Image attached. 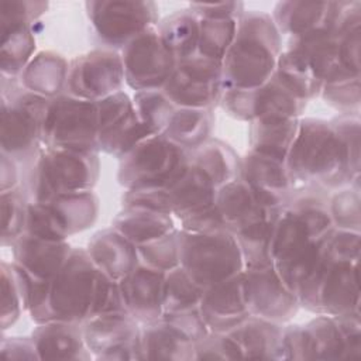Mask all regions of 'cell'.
Instances as JSON below:
<instances>
[{
	"label": "cell",
	"instance_id": "obj_3",
	"mask_svg": "<svg viewBox=\"0 0 361 361\" xmlns=\"http://www.w3.org/2000/svg\"><path fill=\"white\" fill-rule=\"evenodd\" d=\"M285 165L296 188L319 186L337 190L358 183L348 178L336 131L326 120L299 118Z\"/></svg>",
	"mask_w": 361,
	"mask_h": 361
},
{
	"label": "cell",
	"instance_id": "obj_6",
	"mask_svg": "<svg viewBox=\"0 0 361 361\" xmlns=\"http://www.w3.org/2000/svg\"><path fill=\"white\" fill-rule=\"evenodd\" d=\"M296 296L302 307L316 314L338 316L360 312L358 259L334 257L324 244L320 261Z\"/></svg>",
	"mask_w": 361,
	"mask_h": 361
},
{
	"label": "cell",
	"instance_id": "obj_18",
	"mask_svg": "<svg viewBox=\"0 0 361 361\" xmlns=\"http://www.w3.org/2000/svg\"><path fill=\"white\" fill-rule=\"evenodd\" d=\"M241 286L250 316L282 324L289 322L300 307L298 296L286 286L272 265L244 268Z\"/></svg>",
	"mask_w": 361,
	"mask_h": 361
},
{
	"label": "cell",
	"instance_id": "obj_23",
	"mask_svg": "<svg viewBox=\"0 0 361 361\" xmlns=\"http://www.w3.org/2000/svg\"><path fill=\"white\" fill-rule=\"evenodd\" d=\"M288 48L298 51L309 63L322 85L357 78L360 73L348 71L341 61L338 34L320 31L295 39H288Z\"/></svg>",
	"mask_w": 361,
	"mask_h": 361
},
{
	"label": "cell",
	"instance_id": "obj_7",
	"mask_svg": "<svg viewBox=\"0 0 361 361\" xmlns=\"http://www.w3.org/2000/svg\"><path fill=\"white\" fill-rule=\"evenodd\" d=\"M178 237L179 265L204 289L238 275L245 268L238 241L227 230H179Z\"/></svg>",
	"mask_w": 361,
	"mask_h": 361
},
{
	"label": "cell",
	"instance_id": "obj_30",
	"mask_svg": "<svg viewBox=\"0 0 361 361\" xmlns=\"http://www.w3.org/2000/svg\"><path fill=\"white\" fill-rule=\"evenodd\" d=\"M248 124L250 151L285 162L298 133L299 118L267 116Z\"/></svg>",
	"mask_w": 361,
	"mask_h": 361
},
{
	"label": "cell",
	"instance_id": "obj_36",
	"mask_svg": "<svg viewBox=\"0 0 361 361\" xmlns=\"http://www.w3.org/2000/svg\"><path fill=\"white\" fill-rule=\"evenodd\" d=\"M68 237L94 224L99 214V197L93 190L69 192L47 202Z\"/></svg>",
	"mask_w": 361,
	"mask_h": 361
},
{
	"label": "cell",
	"instance_id": "obj_38",
	"mask_svg": "<svg viewBox=\"0 0 361 361\" xmlns=\"http://www.w3.org/2000/svg\"><path fill=\"white\" fill-rule=\"evenodd\" d=\"M190 164L200 168L219 188L240 178L241 158L223 141L209 140L190 151Z\"/></svg>",
	"mask_w": 361,
	"mask_h": 361
},
{
	"label": "cell",
	"instance_id": "obj_50",
	"mask_svg": "<svg viewBox=\"0 0 361 361\" xmlns=\"http://www.w3.org/2000/svg\"><path fill=\"white\" fill-rule=\"evenodd\" d=\"M24 233L52 241H66L68 238L51 206L39 202H28Z\"/></svg>",
	"mask_w": 361,
	"mask_h": 361
},
{
	"label": "cell",
	"instance_id": "obj_48",
	"mask_svg": "<svg viewBox=\"0 0 361 361\" xmlns=\"http://www.w3.org/2000/svg\"><path fill=\"white\" fill-rule=\"evenodd\" d=\"M361 199L360 188L351 185L337 189L334 195L329 197V212L334 228L350 230L360 233L361 224Z\"/></svg>",
	"mask_w": 361,
	"mask_h": 361
},
{
	"label": "cell",
	"instance_id": "obj_28",
	"mask_svg": "<svg viewBox=\"0 0 361 361\" xmlns=\"http://www.w3.org/2000/svg\"><path fill=\"white\" fill-rule=\"evenodd\" d=\"M282 333L283 327L279 323L255 316H248L235 329L228 331L237 343L243 358L267 360L283 358Z\"/></svg>",
	"mask_w": 361,
	"mask_h": 361
},
{
	"label": "cell",
	"instance_id": "obj_57",
	"mask_svg": "<svg viewBox=\"0 0 361 361\" xmlns=\"http://www.w3.org/2000/svg\"><path fill=\"white\" fill-rule=\"evenodd\" d=\"M189 7L200 18H240L245 11L243 1L190 3Z\"/></svg>",
	"mask_w": 361,
	"mask_h": 361
},
{
	"label": "cell",
	"instance_id": "obj_12",
	"mask_svg": "<svg viewBox=\"0 0 361 361\" xmlns=\"http://www.w3.org/2000/svg\"><path fill=\"white\" fill-rule=\"evenodd\" d=\"M272 20L279 34L288 39L320 31H341L360 25V1H279L274 7Z\"/></svg>",
	"mask_w": 361,
	"mask_h": 361
},
{
	"label": "cell",
	"instance_id": "obj_44",
	"mask_svg": "<svg viewBox=\"0 0 361 361\" xmlns=\"http://www.w3.org/2000/svg\"><path fill=\"white\" fill-rule=\"evenodd\" d=\"M238 20L240 18H200L196 54L221 62L234 41Z\"/></svg>",
	"mask_w": 361,
	"mask_h": 361
},
{
	"label": "cell",
	"instance_id": "obj_11",
	"mask_svg": "<svg viewBox=\"0 0 361 361\" xmlns=\"http://www.w3.org/2000/svg\"><path fill=\"white\" fill-rule=\"evenodd\" d=\"M49 99L21 89L1 96V154L17 162L31 161L42 147V126Z\"/></svg>",
	"mask_w": 361,
	"mask_h": 361
},
{
	"label": "cell",
	"instance_id": "obj_35",
	"mask_svg": "<svg viewBox=\"0 0 361 361\" xmlns=\"http://www.w3.org/2000/svg\"><path fill=\"white\" fill-rule=\"evenodd\" d=\"M200 17L190 8H182L158 21L159 37L172 56L179 62L197 52Z\"/></svg>",
	"mask_w": 361,
	"mask_h": 361
},
{
	"label": "cell",
	"instance_id": "obj_25",
	"mask_svg": "<svg viewBox=\"0 0 361 361\" xmlns=\"http://www.w3.org/2000/svg\"><path fill=\"white\" fill-rule=\"evenodd\" d=\"M86 251L93 264L116 282L140 265L137 245L113 226L97 231L89 240Z\"/></svg>",
	"mask_w": 361,
	"mask_h": 361
},
{
	"label": "cell",
	"instance_id": "obj_55",
	"mask_svg": "<svg viewBox=\"0 0 361 361\" xmlns=\"http://www.w3.org/2000/svg\"><path fill=\"white\" fill-rule=\"evenodd\" d=\"M161 319L193 343L199 341L209 333L199 307L176 313H164Z\"/></svg>",
	"mask_w": 361,
	"mask_h": 361
},
{
	"label": "cell",
	"instance_id": "obj_26",
	"mask_svg": "<svg viewBox=\"0 0 361 361\" xmlns=\"http://www.w3.org/2000/svg\"><path fill=\"white\" fill-rule=\"evenodd\" d=\"M39 360H89L82 324L47 322L37 326L31 336Z\"/></svg>",
	"mask_w": 361,
	"mask_h": 361
},
{
	"label": "cell",
	"instance_id": "obj_37",
	"mask_svg": "<svg viewBox=\"0 0 361 361\" xmlns=\"http://www.w3.org/2000/svg\"><path fill=\"white\" fill-rule=\"evenodd\" d=\"M213 124L212 110L176 107L162 135L182 148L193 151L209 141Z\"/></svg>",
	"mask_w": 361,
	"mask_h": 361
},
{
	"label": "cell",
	"instance_id": "obj_47",
	"mask_svg": "<svg viewBox=\"0 0 361 361\" xmlns=\"http://www.w3.org/2000/svg\"><path fill=\"white\" fill-rule=\"evenodd\" d=\"M1 199V244L11 245L25 228L28 199L20 188L3 190Z\"/></svg>",
	"mask_w": 361,
	"mask_h": 361
},
{
	"label": "cell",
	"instance_id": "obj_8",
	"mask_svg": "<svg viewBox=\"0 0 361 361\" xmlns=\"http://www.w3.org/2000/svg\"><path fill=\"white\" fill-rule=\"evenodd\" d=\"M327 234L316 235L298 213L281 209L271 247L272 267L295 295L320 261Z\"/></svg>",
	"mask_w": 361,
	"mask_h": 361
},
{
	"label": "cell",
	"instance_id": "obj_20",
	"mask_svg": "<svg viewBox=\"0 0 361 361\" xmlns=\"http://www.w3.org/2000/svg\"><path fill=\"white\" fill-rule=\"evenodd\" d=\"M240 178L267 209H282L296 188L285 162L254 151L241 158Z\"/></svg>",
	"mask_w": 361,
	"mask_h": 361
},
{
	"label": "cell",
	"instance_id": "obj_21",
	"mask_svg": "<svg viewBox=\"0 0 361 361\" xmlns=\"http://www.w3.org/2000/svg\"><path fill=\"white\" fill-rule=\"evenodd\" d=\"M164 278L165 272L140 264L117 282L124 310L140 324L162 317Z\"/></svg>",
	"mask_w": 361,
	"mask_h": 361
},
{
	"label": "cell",
	"instance_id": "obj_1",
	"mask_svg": "<svg viewBox=\"0 0 361 361\" xmlns=\"http://www.w3.org/2000/svg\"><path fill=\"white\" fill-rule=\"evenodd\" d=\"M48 310L49 322L83 324L124 307L118 283L93 264L86 248H72L65 265L49 279Z\"/></svg>",
	"mask_w": 361,
	"mask_h": 361
},
{
	"label": "cell",
	"instance_id": "obj_51",
	"mask_svg": "<svg viewBox=\"0 0 361 361\" xmlns=\"http://www.w3.org/2000/svg\"><path fill=\"white\" fill-rule=\"evenodd\" d=\"M319 96L331 107L351 113L360 106V76L324 83Z\"/></svg>",
	"mask_w": 361,
	"mask_h": 361
},
{
	"label": "cell",
	"instance_id": "obj_56",
	"mask_svg": "<svg viewBox=\"0 0 361 361\" xmlns=\"http://www.w3.org/2000/svg\"><path fill=\"white\" fill-rule=\"evenodd\" d=\"M338 44L343 65L348 71L360 73V25L341 31L338 34Z\"/></svg>",
	"mask_w": 361,
	"mask_h": 361
},
{
	"label": "cell",
	"instance_id": "obj_40",
	"mask_svg": "<svg viewBox=\"0 0 361 361\" xmlns=\"http://www.w3.org/2000/svg\"><path fill=\"white\" fill-rule=\"evenodd\" d=\"M148 137H151V133L140 121L135 109H133L124 117L99 131L97 149L121 159Z\"/></svg>",
	"mask_w": 361,
	"mask_h": 361
},
{
	"label": "cell",
	"instance_id": "obj_34",
	"mask_svg": "<svg viewBox=\"0 0 361 361\" xmlns=\"http://www.w3.org/2000/svg\"><path fill=\"white\" fill-rule=\"evenodd\" d=\"M113 227L135 245L157 240L176 230L172 214L140 207H124L114 217Z\"/></svg>",
	"mask_w": 361,
	"mask_h": 361
},
{
	"label": "cell",
	"instance_id": "obj_27",
	"mask_svg": "<svg viewBox=\"0 0 361 361\" xmlns=\"http://www.w3.org/2000/svg\"><path fill=\"white\" fill-rule=\"evenodd\" d=\"M166 190L171 202V213L180 220L213 206L217 186L200 168L189 161L185 172Z\"/></svg>",
	"mask_w": 361,
	"mask_h": 361
},
{
	"label": "cell",
	"instance_id": "obj_2",
	"mask_svg": "<svg viewBox=\"0 0 361 361\" xmlns=\"http://www.w3.org/2000/svg\"><path fill=\"white\" fill-rule=\"evenodd\" d=\"M281 52L282 35L272 16L258 10L244 11L221 61L223 90L259 87L274 76Z\"/></svg>",
	"mask_w": 361,
	"mask_h": 361
},
{
	"label": "cell",
	"instance_id": "obj_14",
	"mask_svg": "<svg viewBox=\"0 0 361 361\" xmlns=\"http://www.w3.org/2000/svg\"><path fill=\"white\" fill-rule=\"evenodd\" d=\"M220 61L195 54L179 61L162 92L176 107L212 110L223 93Z\"/></svg>",
	"mask_w": 361,
	"mask_h": 361
},
{
	"label": "cell",
	"instance_id": "obj_10",
	"mask_svg": "<svg viewBox=\"0 0 361 361\" xmlns=\"http://www.w3.org/2000/svg\"><path fill=\"white\" fill-rule=\"evenodd\" d=\"M97 133L96 102L69 93L49 99L42 126V147L99 152Z\"/></svg>",
	"mask_w": 361,
	"mask_h": 361
},
{
	"label": "cell",
	"instance_id": "obj_39",
	"mask_svg": "<svg viewBox=\"0 0 361 361\" xmlns=\"http://www.w3.org/2000/svg\"><path fill=\"white\" fill-rule=\"evenodd\" d=\"M275 76L305 102L317 97L323 86L306 59L298 51L288 47L279 55Z\"/></svg>",
	"mask_w": 361,
	"mask_h": 361
},
{
	"label": "cell",
	"instance_id": "obj_42",
	"mask_svg": "<svg viewBox=\"0 0 361 361\" xmlns=\"http://www.w3.org/2000/svg\"><path fill=\"white\" fill-rule=\"evenodd\" d=\"M1 313L0 323L1 329L13 326L21 312L27 310V286H28V272L14 264L1 262Z\"/></svg>",
	"mask_w": 361,
	"mask_h": 361
},
{
	"label": "cell",
	"instance_id": "obj_33",
	"mask_svg": "<svg viewBox=\"0 0 361 361\" xmlns=\"http://www.w3.org/2000/svg\"><path fill=\"white\" fill-rule=\"evenodd\" d=\"M281 209H265L252 223L235 235L245 268H261L272 265V238L275 223Z\"/></svg>",
	"mask_w": 361,
	"mask_h": 361
},
{
	"label": "cell",
	"instance_id": "obj_41",
	"mask_svg": "<svg viewBox=\"0 0 361 361\" xmlns=\"http://www.w3.org/2000/svg\"><path fill=\"white\" fill-rule=\"evenodd\" d=\"M35 38L31 25L1 27V76L16 79L34 56Z\"/></svg>",
	"mask_w": 361,
	"mask_h": 361
},
{
	"label": "cell",
	"instance_id": "obj_52",
	"mask_svg": "<svg viewBox=\"0 0 361 361\" xmlns=\"http://www.w3.org/2000/svg\"><path fill=\"white\" fill-rule=\"evenodd\" d=\"M196 360H235L243 358L237 343L228 333L209 331L195 343Z\"/></svg>",
	"mask_w": 361,
	"mask_h": 361
},
{
	"label": "cell",
	"instance_id": "obj_49",
	"mask_svg": "<svg viewBox=\"0 0 361 361\" xmlns=\"http://www.w3.org/2000/svg\"><path fill=\"white\" fill-rule=\"evenodd\" d=\"M178 228L169 234L145 244L137 245L140 264L168 272L179 267V237Z\"/></svg>",
	"mask_w": 361,
	"mask_h": 361
},
{
	"label": "cell",
	"instance_id": "obj_5",
	"mask_svg": "<svg viewBox=\"0 0 361 361\" xmlns=\"http://www.w3.org/2000/svg\"><path fill=\"white\" fill-rule=\"evenodd\" d=\"M282 350L285 360L360 358V312L317 314L306 324L283 327Z\"/></svg>",
	"mask_w": 361,
	"mask_h": 361
},
{
	"label": "cell",
	"instance_id": "obj_22",
	"mask_svg": "<svg viewBox=\"0 0 361 361\" xmlns=\"http://www.w3.org/2000/svg\"><path fill=\"white\" fill-rule=\"evenodd\" d=\"M199 310L209 331L213 333H228L243 323L250 313L243 296L241 272L206 288Z\"/></svg>",
	"mask_w": 361,
	"mask_h": 361
},
{
	"label": "cell",
	"instance_id": "obj_46",
	"mask_svg": "<svg viewBox=\"0 0 361 361\" xmlns=\"http://www.w3.org/2000/svg\"><path fill=\"white\" fill-rule=\"evenodd\" d=\"M344 159L348 178L357 183L360 179V118L357 114H343L330 121Z\"/></svg>",
	"mask_w": 361,
	"mask_h": 361
},
{
	"label": "cell",
	"instance_id": "obj_16",
	"mask_svg": "<svg viewBox=\"0 0 361 361\" xmlns=\"http://www.w3.org/2000/svg\"><path fill=\"white\" fill-rule=\"evenodd\" d=\"M124 68L121 55L114 49H93L69 62L66 93L99 102L123 90Z\"/></svg>",
	"mask_w": 361,
	"mask_h": 361
},
{
	"label": "cell",
	"instance_id": "obj_59",
	"mask_svg": "<svg viewBox=\"0 0 361 361\" xmlns=\"http://www.w3.org/2000/svg\"><path fill=\"white\" fill-rule=\"evenodd\" d=\"M18 168L17 161L6 154H1V192L17 188Z\"/></svg>",
	"mask_w": 361,
	"mask_h": 361
},
{
	"label": "cell",
	"instance_id": "obj_43",
	"mask_svg": "<svg viewBox=\"0 0 361 361\" xmlns=\"http://www.w3.org/2000/svg\"><path fill=\"white\" fill-rule=\"evenodd\" d=\"M204 288L197 285L179 265L165 272L162 288L164 313H176L199 307Z\"/></svg>",
	"mask_w": 361,
	"mask_h": 361
},
{
	"label": "cell",
	"instance_id": "obj_19",
	"mask_svg": "<svg viewBox=\"0 0 361 361\" xmlns=\"http://www.w3.org/2000/svg\"><path fill=\"white\" fill-rule=\"evenodd\" d=\"M87 350L102 360H140L141 324L126 310L99 314L82 324Z\"/></svg>",
	"mask_w": 361,
	"mask_h": 361
},
{
	"label": "cell",
	"instance_id": "obj_32",
	"mask_svg": "<svg viewBox=\"0 0 361 361\" xmlns=\"http://www.w3.org/2000/svg\"><path fill=\"white\" fill-rule=\"evenodd\" d=\"M196 360L195 343L183 337L165 320L141 324L140 360Z\"/></svg>",
	"mask_w": 361,
	"mask_h": 361
},
{
	"label": "cell",
	"instance_id": "obj_13",
	"mask_svg": "<svg viewBox=\"0 0 361 361\" xmlns=\"http://www.w3.org/2000/svg\"><path fill=\"white\" fill-rule=\"evenodd\" d=\"M85 7L96 37L114 51H121L133 38L158 24L154 1L92 0Z\"/></svg>",
	"mask_w": 361,
	"mask_h": 361
},
{
	"label": "cell",
	"instance_id": "obj_58",
	"mask_svg": "<svg viewBox=\"0 0 361 361\" xmlns=\"http://www.w3.org/2000/svg\"><path fill=\"white\" fill-rule=\"evenodd\" d=\"M0 353L6 360H39L31 337H6L1 340Z\"/></svg>",
	"mask_w": 361,
	"mask_h": 361
},
{
	"label": "cell",
	"instance_id": "obj_45",
	"mask_svg": "<svg viewBox=\"0 0 361 361\" xmlns=\"http://www.w3.org/2000/svg\"><path fill=\"white\" fill-rule=\"evenodd\" d=\"M133 104L140 121L151 135L164 134L176 106L161 90L135 92Z\"/></svg>",
	"mask_w": 361,
	"mask_h": 361
},
{
	"label": "cell",
	"instance_id": "obj_24",
	"mask_svg": "<svg viewBox=\"0 0 361 361\" xmlns=\"http://www.w3.org/2000/svg\"><path fill=\"white\" fill-rule=\"evenodd\" d=\"M72 252L68 241H52L23 233L13 244V262L31 276L49 281L65 265Z\"/></svg>",
	"mask_w": 361,
	"mask_h": 361
},
{
	"label": "cell",
	"instance_id": "obj_15",
	"mask_svg": "<svg viewBox=\"0 0 361 361\" xmlns=\"http://www.w3.org/2000/svg\"><path fill=\"white\" fill-rule=\"evenodd\" d=\"M120 55L124 80L135 92L161 90L178 63L162 42L157 25L126 44Z\"/></svg>",
	"mask_w": 361,
	"mask_h": 361
},
{
	"label": "cell",
	"instance_id": "obj_29",
	"mask_svg": "<svg viewBox=\"0 0 361 361\" xmlns=\"http://www.w3.org/2000/svg\"><path fill=\"white\" fill-rule=\"evenodd\" d=\"M214 206L224 230L233 234L247 227L267 209L259 204L252 189L241 178L217 189Z\"/></svg>",
	"mask_w": 361,
	"mask_h": 361
},
{
	"label": "cell",
	"instance_id": "obj_4",
	"mask_svg": "<svg viewBox=\"0 0 361 361\" xmlns=\"http://www.w3.org/2000/svg\"><path fill=\"white\" fill-rule=\"evenodd\" d=\"M27 169L23 192L28 202L47 203L61 193L92 190L100 162L97 152L41 147Z\"/></svg>",
	"mask_w": 361,
	"mask_h": 361
},
{
	"label": "cell",
	"instance_id": "obj_54",
	"mask_svg": "<svg viewBox=\"0 0 361 361\" xmlns=\"http://www.w3.org/2000/svg\"><path fill=\"white\" fill-rule=\"evenodd\" d=\"M123 207H140L161 213H171V202L166 188L127 189L123 195Z\"/></svg>",
	"mask_w": 361,
	"mask_h": 361
},
{
	"label": "cell",
	"instance_id": "obj_17",
	"mask_svg": "<svg viewBox=\"0 0 361 361\" xmlns=\"http://www.w3.org/2000/svg\"><path fill=\"white\" fill-rule=\"evenodd\" d=\"M219 103L231 117L250 123L267 116L300 118L307 102L293 94L274 73L259 87L223 90Z\"/></svg>",
	"mask_w": 361,
	"mask_h": 361
},
{
	"label": "cell",
	"instance_id": "obj_31",
	"mask_svg": "<svg viewBox=\"0 0 361 361\" xmlns=\"http://www.w3.org/2000/svg\"><path fill=\"white\" fill-rule=\"evenodd\" d=\"M69 62L52 51L35 54L18 76L21 87L47 99L62 94L66 87Z\"/></svg>",
	"mask_w": 361,
	"mask_h": 361
},
{
	"label": "cell",
	"instance_id": "obj_9",
	"mask_svg": "<svg viewBox=\"0 0 361 361\" xmlns=\"http://www.w3.org/2000/svg\"><path fill=\"white\" fill-rule=\"evenodd\" d=\"M189 158L190 151L165 135H151L120 159L117 180L126 190L168 188L185 172Z\"/></svg>",
	"mask_w": 361,
	"mask_h": 361
},
{
	"label": "cell",
	"instance_id": "obj_53",
	"mask_svg": "<svg viewBox=\"0 0 361 361\" xmlns=\"http://www.w3.org/2000/svg\"><path fill=\"white\" fill-rule=\"evenodd\" d=\"M48 8L47 1L3 0L1 27L6 25H32Z\"/></svg>",
	"mask_w": 361,
	"mask_h": 361
}]
</instances>
